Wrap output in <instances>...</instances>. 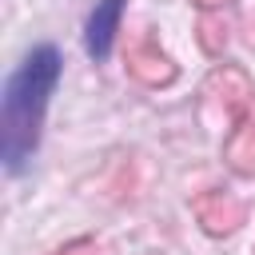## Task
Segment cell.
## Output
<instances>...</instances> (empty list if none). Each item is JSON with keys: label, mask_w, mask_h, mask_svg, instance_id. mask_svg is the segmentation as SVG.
Instances as JSON below:
<instances>
[{"label": "cell", "mask_w": 255, "mask_h": 255, "mask_svg": "<svg viewBox=\"0 0 255 255\" xmlns=\"http://www.w3.org/2000/svg\"><path fill=\"white\" fill-rule=\"evenodd\" d=\"M60 80V52L56 48H32L16 72L4 80L0 96V159L8 171H20L28 155L36 151L40 124L48 112V96Z\"/></svg>", "instance_id": "cell-1"}, {"label": "cell", "mask_w": 255, "mask_h": 255, "mask_svg": "<svg viewBox=\"0 0 255 255\" xmlns=\"http://www.w3.org/2000/svg\"><path fill=\"white\" fill-rule=\"evenodd\" d=\"M120 16H124V0H100L88 16V32H84V44L96 60H104L112 52V40H116V28H120Z\"/></svg>", "instance_id": "cell-2"}]
</instances>
